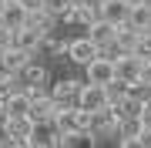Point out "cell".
I'll return each instance as SVG.
<instances>
[{
    "label": "cell",
    "mask_w": 151,
    "mask_h": 148,
    "mask_svg": "<svg viewBox=\"0 0 151 148\" xmlns=\"http://www.w3.org/2000/svg\"><path fill=\"white\" fill-rule=\"evenodd\" d=\"M54 135H74V131H87V111H81L77 104H64V108L54 111V121H50Z\"/></svg>",
    "instance_id": "obj_1"
},
{
    "label": "cell",
    "mask_w": 151,
    "mask_h": 148,
    "mask_svg": "<svg viewBox=\"0 0 151 148\" xmlns=\"http://www.w3.org/2000/svg\"><path fill=\"white\" fill-rule=\"evenodd\" d=\"M141 67H145V61L138 54H118L114 57V81H121V84L141 81Z\"/></svg>",
    "instance_id": "obj_2"
},
{
    "label": "cell",
    "mask_w": 151,
    "mask_h": 148,
    "mask_svg": "<svg viewBox=\"0 0 151 148\" xmlns=\"http://www.w3.org/2000/svg\"><path fill=\"white\" fill-rule=\"evenodd\" d=\"M77 108L81 111H101V108H108V94H104V88L101 84H81V91H77Z\"/></svg>",
    "instance_id": "obj_3"
},
{
    "label": "cell",
    "mask_w": 151,
    "mask_h": 148,
    "mask_svg": "<svg viewBox=\"0 0 151 148\" xmlns=\"http://www.w3.org/2000/svg\"><path fill=\"white\" fill-rule=\"evenodd\" d=\"M87 71V84H111L114 81V57H108V54H97L91 64L84 67Z\"/></svg>",
    "instance_id": "obj_4"
},
{
    "label": "cell",
    "mask_w": 151,
    "mask_h": 148,
    "mask_svg": "<svg viewBox=\"0 0 151 148\" xmlns=\"http://www.w3.org/2000/svg\"><path fill=\"white\" fill-rule=\"evenodd\" d=\"M128 14H131V4H124V0H104V4H97V20L111 24V27L128 24Z\"/></svg>",
    "instance_id": "obj_5"
},
{
    "label": "cell",
    "mask_w": 151,
    "mask_h": 148,
    "mask_svg": "<svg viewBox=\"0 0 151 148\" xmlns=\"http://www.w3.org/2000/svg\"><path fill=\"white\" fill-rule=\"evenodd\" d=\"M0 24H4L7 30L27 27V7H24L20 0H4V4H0Z\"/></svg>",
    "instance_id": "obj_6"
},
{
    "label": "cell",
    "mask_w": 151,
    "mask_h": 148,
    "mask_svg": "<svg viewBox=\"0 0 151 148\" xmlns=\"http://www.w3.org/2000/svg\"><path fill=\"white\" fill-rule=\"evenodd\" d=\"M87 131H91L94 138H101V135H111V131H118V118H114V111H111V108L91 111V115H87Z\"/></svg>",
    "instance_id": "obj_7"
},
{
    "label": "cell",
    "mask_w": 151,
    "mask_h": 148,
    "mask_svg": "<svg viewBox=\"0 0 151 148\" xmlns=\"http://www.w3.org/2000/svg\"><path fill=\"white\" fill-rule=\"evenodd\" d=\"M54 111H57V104L50 101V94H47V91H44L40 98H34V101H30L27 118H30V125H50V121H54Z\"/></svg>",
    "instance_id": "obj_8"
},
{
    "label": "cell",
    "mask_w": 151,
    "mask_h": 148,
    "mask_svg": "<svg viewBox=\"0 0 151 148\" xmlns=\"http://www.w3.org/2000/svg\"><path fill=\"white\" fill-rule=\"evenodd\" d=\"M30 138H34L30 118H7V125H4V142L7 145H20V142H30Z\"/></svg>",
    "instance_id": "obj_9"
},
{
    "label": "cell",
    "mask_w": 151,
    "mask_h": 148,
    "mask_svg": "<svg viewBox=\"0 0 151 148\" xmlns=\"http://www.w3.org/2000/svg\"><path fill=\"white\" fill-rule=\"evenodd\" d=\"M64 54H67V61H70V64H81V67H87V64H91L97 54H101V51H97V47H94L87 37H77V40H70V44H67V51H64Z\"/></svg>",
    "instance_id": "obj_10"
},
{
    "label": "cell",
    "mask_w": 151,
    "mask_h": 148,
    "mask_svg": "<svg viewBox=\"0 0 151 148\" xmlns=\"http://www.w3.org/2000/svg\"><path fill=\"white\" fill-rule=\"evenodd\" d=\"M87 40H91L101 54H108V51H114V27L104 24V20H97V24L87 27Z\"/></svg>",
    "instance_id": "obj_11"
},
{
    "label": "cell",
    "mask_w": 151,
    "mask_h": 148,
    "mask_svg": "<svg viewBox=\"0 0 151 148\" xmlns=\"http://www.w3.org/2000/svg\"><path fill=\"white\" fill-rule=\"evenodd\" d=\"M30 64V54H24L20 47H7L4 54H0V74H20L24 67Z\"/></svg>",
    "instance_id": "obj_12"
},
{
    "label": "cell",
    "mask_w": 151,
    "mask_h": 148,
    "mask_svg": "<svg viewBox=\"0 0 151 148\" xmlns=\"http://www.w3.org/2000/svg\"><path fill=\"white\" fill-rule=\"evenodd\" d=\"M64 20L81 24V27H91V24H97V7H94V4H87V0H74V7L67 10Z\"/></svg>",
    "instance_id": "obj_13"
},
{
    "label": "cell",
    "mask_w": 151,
    "mask_h": 148,
    "mask_svg": "<svg viewBox=\"0 0 151 148\" xmlns=\"http://www.w3.org/2000/svg\"><path fill=\"white\" fill-rule=\"evenodd\" d=\"M44 37L47 34L34 30V27H20V30H14V47H20L24 54H34L37 47H44Z\"/></svg>",
    "instance_id": "obj_14"
},
{
    "label": "cell",
    "mask_w": 151,
    "mask_h": 148,
    "mask_svg": "<svg viewBox=\"0 0 151 148\" xmlns=\"http://www.w3.org/2000/svg\"><path fill=\"white\" fill-rule=\"evenodd\" d=\"M77 91H81V81H57L54 91H47V94H50V101H54L57 108H64V104L77 101Z\"/></svg>",
    "instance_id": "obj_15"
},
{
    "label": "cell",
    "mask_w": 151,
    "mask_h": 148,
    "mask_svg": "<svg viewBox=\"0 0 151 148\" xmlns=\"http://www.w3.org/2000/svg\"><path fill=\"white\" fill-rule=\"evenodd\" d=\"M0 104H4V115H7V118H27V108H30V101H27V94H24V88H17L14 94H7Z\"/></svg>",
    "instance_id": "obj_16"
},
{
    "label": "cell",
    "mask_w": 151,
    "mask_h": 148,
    "mask_svg": "<svg viewBox=\"0 0 151 148\" xmlns=\"http://www.w3.org/2000/svg\"><path fill=\"white\" fill-rule=\"evenodd\" d=\"M134 44H138V30L134 27H128V24L114 27V51L118 54H134Z\"/></svg>",
    "instance_id": "obj_17"
},
{
    "label": "cell",
    "mask_w": 151,
    "mask_h": 148,
    "mask_svg": "<svg viewBox=\"0 0 151 148\" xmlns=\"http://www.w3.org/2000/svg\"><path fill=\"white\" fill-rule=\"evenodd\" d=\"M128 27H134L138 34L151 30V4H134L128 14Z\"/></svg>",
    "instance_id": "obj_18"
},
{
    "label": "cell",
    "mask_w": 151,
    "mask_h": 148,
    "mask_svg": "<svg viewBox=\"0 0 151 148\" xmlns=\"http://www.w3.org/2000/svg\"><path fill=\"white\" fill-rule=\"evenodd\" d=\"M57 145L60 148H97V138L91 131H74V135H60Z\"/></svg>",
    "instance_id": "obj_19"
},
{
    "label": "cell",
    "mask_w": 151,
    "mask_h": 148,
    "mask_svg": "<svg viewBox=\"0 0 151 148\" xmlns=\"http://www.w3.org/2000/svg\"><path fill=\"white\" fill-rule=\"evenodd\" d=\"M128 98L134 101V104H141V108H148V104H151V84H148V81L128 84Z\"/></svg>",
    "instance_id": "obj_20"
},
{
    "label": "cell",
    "mask_w": 151,
    "mask_h": 148,
    "mask_svg": "<svg viewBox=\"0 0 151 148\" xmlns=\"http://www.w3.org/2000/svg\"><path fill=\"white\" fill-rule=\"evenodd\" d=\"M20 74H24V81H27V88H44V84H47V67H40V64H27Z\"/></svg>",
    "instance_id": "obj_21"
},
{
    "label": "cell",
    "mask_w": 151,
    "mask_h": 148,
    "mask_svg": "<svg viewBox=\"0 0 151 148\" xmlns=\"http://www.w3.org/2000/svg\"><path fill=\"white\" fill-rule=\"evenodd\" d=\"M27 27L40 30V34H47L50 27H54V17H50L47 10H27Z\"/></svg>",
    "instance_id": "obj_22"
},
{
    "label": "cell",
    "mask_w": 151,
    "mask_h": 148,
    "mask_svg": "<svg viewBox=\"0 0 151 148\" xmlns=\"http://www.w3.org/2000/svg\"><path fill=\"white\" fill-rule=\"evenodd\" d=\"M70 7H74V0H47V4H44V10H47L50 17H54V20H57V17H60V20H64Z\"/></svg>",
    "instance_id": "obj_23"
},
{
    "label": "cell",
    "mask_w": 151,
    "mask_h": 148,
    "mask_svg": "<svg viewBox=\"0 0 151 148\" xmlns=\"http://www.w3.org/2000/svg\"><path fill=\"white\" fill-rule=\"evenodd\" d=\"M104 94H108V108L111 104H118L124 94H128V84H121V81H111V84H104Z\"/></svg>",
    "instance_id": "obj_24"
},
{
    "label": "cell",
    "mask_w": 151,
    "mask_h": 148,
    "mask_svg": "<svg viewBox=\"0 0 151 148\" xmlns=\"http://www.w3.org/2000/svg\"><path fill=\"white\" fill-rule=\"evenodd\" d=\"M134 54H138L141 61H148V57H151V30L138 34V44H134Z\"/></svg>",
    "instance_id": "obj_25"
},
{
    "label": "cell",
    "mask_w": 151,
    "mask_h": 148,
    "mask_svg": "<svg viewBox=\"0 0 151 148\" xmlns=\"http://www.w3.org/2000/svg\"><path fill=\"white\" fill-rule=\"evenodd\" d=\"M7 47H14V30H7L4 24H0V54H4Z\"/></svg>",
    "instance_id": "obj_26"
},
{
    "label": "cell",
    "mask_w": 151,
    "mask_h": 148,
    "mask_svg": "<svg viewBox=\"0 0 151 148\" xmlns=\"http://www.w3.org/2000/svg\"><path fill=\"white\" fill-rule=\"evenodd\" d=\"M24 7H27V10H44V4H47V0H20Z\"/></svg>",
    "instance_id": "obj_27"
},
{
    "label": "cell",
    "mask_w": 151,
    "mask_h": 148,
    "mask_svg": "<svg viewBox=\"0 0 151 148\" xmlns=\"http://www.w3.org/2000/svg\"><path fill=\"white\" fill-rule=\"evenodd\" d=\"M121 148H145L141 138H121Z\"/></svg>",
    "instance_id": "obj_28"
},
{
    "label": "cell",
    "mask_w": 151,
    "mask_h": 148,
    "mask_svg": "<svg viewBox=\"0 0 151 148\" xmlns=\"http://www.w3.org/2000/svg\"><path fill=\"white\" fill-rule=\"evenodd\" d=\"M141 81H148V84H151V57L145 61V67H141Z\"/></svg>",
    "instance_id": "obj_29"
},
{
    "label": "cell",
    "mask_w": 151,
    "mask_h": 148,
    "mask_svg": "<svg viewBox=\"0 0 151 148\" xmlns=\"http://www.w3.org/2000/svg\"><path fill=\"white\" fill-rule=\"evenodd\" d=\"M138 138H141V145H145V148H151V128H141Z\"/></svg>",
    "instance_id": "obj_30"
},
{
    "label": "cell",
    "mask_w": 151,
    "mask_h": 148,
    "mask_svg": "<svg viewBox=\"0 0 151 148\" xmlns=\"http://www.w3.org/2000/svg\"><path fill=\"white\" fill-rule=\"evenodd\" d=\"M124 4H131V7H134V4H148V0H124Z\"/></svg>",
    "instance_id": "obj_31"
},
{
    "label": "cell",
    "mask_w": 151,
    "mask_h": 148,
    "mask_svg": "<svg viewBox=\"0 0 151 148\" xmlns=\"http://www.w3.org/2000/svg\"><path fill=\"white\" fill-rule=\"evenodd\" d=\"M87 4H94V7H97V4H104V0H87Z\"/></svg>",
    "instance_id": "obj_32"
}]
</instances>
